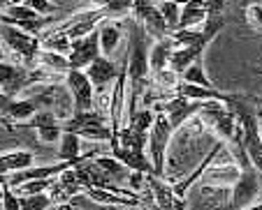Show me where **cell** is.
I'll use <instances>...</instances> for the list:
<instances>
[{"mask_svg": "<svg viewBox=\"0 0 262 210\" xmlns=\"http://www.w3.org/2000/svg\"><path fill=\"white\" fill-rule=\"evenodd\" d=\"M154 116L156 113L151 109H139L133 116V120L123 129H119V139H116V148H112V157L119 160L123 166H128L130 171L154 173V166L144 155L146 134L151 122H154Z\"/></svg>", "mask_w": 262, "mask_h": 210, "instance_id": "6da1fadb", "label": "cell"}, {"mask_svg": "<svg viewBox=\"0 0 262 210\" xmlns=\"http://www.w3.org/2000/svg\"><path fill=\"white\" fill-rule=\"evenodd\" d=\"M234 113L242 127V143L253 166L262 169V139H260V97L234 95L230 104H225Z\"/></svg>", "mask_w": 262, "mask_h": 210, "instance_id": "7a4b0ae2", "label": "cell"}, {"mask_svg": "<svg viewBox=\"0 0 262 210\" xmlns=\"http://www.w3.org/2000/svg\"><path fill=\"white\" fill-rule=\"evenodd\" d=\"M63 74L45 72V69H30L24 65H14L7 60H0V95L7 99H14L30 86H40V83H54L63 81Z\"/></svg>", "mask_w": 262, "mask_h": 210, "instance_id": "3957f363", "label": "cell"}, {"mask_svg": "<svg viewBox=\"0 0 262 210\" xmlns=\"http://www.w3.org/2000/svg\"><path fill=\"white\" fill-rule=\"evenodd\" d=\"M195 116H200L204 125H207L211 132H216L218 141L225 143V148L244 146L242 143V127H239L234 113L230 111L225 104H221V102H202Z\"/></svg>", "mask_w": 262, "mask_h": 210, "instance_id": "277c9868", "label": "cell"}, {"mask_svg": "<svg viewBox=\"0 0 262 210\" xmlns=\"http://www.w3.org/2000/svg\"><path fill=\"white\" fill-rule=\"evenodd\" d=\"M0 42L5 44V54L10 51V56H7L10 63L35 69L33 63L37 51H40V37L37 35H28L10 23H0Z\"/></svg>", "mask_w": 262, "mask_h": 210, "instance_id": "5b68a950", "label": "cell"}, {"mask_svg": "<svg viewBox=\"0 0 262 210\" xmlns=\"http://www.w3.org/2000/svg\"><path fill=\"white\" fill-rule=\"evenodd\" d=\"M60 129L70 134H77L79 139H89V141H109V137H112L109 118L104 113H100L98 109L72 113L70 118L60 120Z\"/></svg>", "mask_w": 262, "mask_h": 210, "instance_id": "8992f818", "label": "cell"}, {"mask_svg": "<svg viewBox=\"0 0 262 210\" xmlns=\"http://www.w3.org/2000/svg\"><path fill=\"white\" fill-rule=\"evenodd\" d=\"M174 132H177V127H174V122L169 120L167 113H156L146 134V143L148 150H151L148 162L154 166V176H163L165 173V150H167V143Z\"/></svg>", "mask_w": 262, "mask_h": 210, "instance_id": "52a82bcc", "label": "cell"}, {"mask_svg": "<svg viewBox=\"0 0 262 210\" xmlns=\"http://www.w3.org/2000/svg\"><path fill=\"white\" fill-rule=\"evenodd\" d=\"M102 21H109L107 12L100 10V7H89V10H81V12H77V14H72L68 21H63V23H51L45 33L63 35V37H68L70 42H72V39L86 37V35H89L91 30L98 28Z\"/></svg>", "mask_w": 262, "mask_h": 210, "instance_id": "ba28073f", "label": "cell"}, {"mask_svg": "<svg viewBox=\"0 0 262 210\" xmlns=\"http://www.w3.org/2000/svg\"><path fill=\"white\" fill-rule=\"evenodd\" d=\"M257 201H260V169L255 166L239 169V176L232 182V192L228 199V210H244Z\"/></svg>", "mask_w": 262, "mask_h": 210, "instance_id": "9c48e42d", "label": "cell"}, {"mask_svg": "<svg viewBox=\"0 0 262 210\" xmlns=\"http://www.w3.org/2000/svg\"><path fill=\"white\" fill-rule=\"evenodd\" d=\"M130 12H133V21L142 25L146 37H154L156 42L169 37V28H167V23H165V19L160 16L154 0H133Z\"/></svg>", "mask_w": 262, "mask_h": 210, "instance_id": "30bf717a", "label": "cell"}, {"mask_svg": "<svg viewBox=\"0 0 262 210\" xmlns=\"http://www.w3.org/2000/svg\"><path fill=\"white\" fill-rule=\"evenodd\" d=\"M65 88H68L70 97H72V113L81 111H93L95 109V90L91 86L89 76L84 69H70L63 78Z\"/></svg>", "mask_w": 262, "mask_h": 210, "instance_id": "8fae6325", "label": "cell"}, {"mask_svg": "<svg viewBox=\"0 0 262 210\" xmlns=\"http://www.w3.org/2000/svg\"><path fill=\"white\" fill-rule=\"evenodd\" d=\"M119 72H121V65H116L114 60H109L107 56H98V58L84 69V74L89 76L91 86H93V90H95V97L109 95V88L114 86Z\"/></svg>", "mask_w": 262, "mask_h": 210, "instance_id": "7c38bea8", "label": "cell"}, {"mask_svg": "<svg viewBox=\"0 0 262 210\" xmlns=\"http://www.w3.org/2000/svg\"><path fill=\"white\" fill-rule=\"evenodd\" d=\"M144 182H146L154 210H186V199L174 194V190L165 180H160V176L144 173Z\"/></svg>", "mask_w": 262, "mask_h": 210, "instance_id": "4fadbf2b", "label": "cell"}, {"mask_svg": "<svg viewBox=\"0 0 262 210\" xmlns=\"http://www.w3.org/2000/svg\"><path fill=\"white\" fill-rule=\"evenodd\" d=\"M98 56H102L100 54V42H98V28L91 30L86 37L70 42V54H68L70 69H86Z\"/></svg>", "mask_w": 262, "mask_h": 210, "instance_id": "5bb4252c", "label": "cell"}, {"mask_svg": "<svg viewBox=\"0 0 262 210\" xmlns=\"http://www.w3.org/2000/svg\"><path fill=\"white\" fill-rule=\"evenodd\" d=\"M35 111H40L37 104L33 102V97H26V99H7L3 107H0V120L3 122H28L30 118L35 116Z\"/></svg>", "mask_w": 262, "mask_h": 210, "instance_id": "9a60e30c", "label": "cell"}, {"mask_svg": "<svg viewBox=\"0 0 262 210\" xmlns=\"http://www.w3.org/2000/svg\"><path fill=\"white\" fill-rule=\"evenodd\" d=\"M121 39H123V19L121 21H102L98 28V42H100V54L109 56L119 49Z\"/></svg>", "mask_w": 262, "mask_h": 210, "instance_id": "2e32d148", "label": "cell"}, {"mask_svg": "<svg viewBox=\"0 0 262 210\" xmlns=\"http://www.w3.org/2000/svg\"><path fill=\"white\" fill-rule=\"evenodd\" d=\"M223 150H225V143H223V141H216V143H213V148H211V150H209V155L204 157V162H202V164H200L198 169H195V171L190 173L188 178H186V180L177 182V185L172 187V190H174V194H177V196H181V199H183V196H186V192H188L190 187H193L195 182L200 180V176H202V171H204V169H207L209 164H213V162H216V157L221 155Z\"/></svg>", "mask_w": 262, "mask_h": 210, "instance_id": "e0dca14e", "label": "cell"}, {"mask_svg": "<svg viewBox=\"0 0 262 210\" xmlns=\"http://www.w3.org/2000/svg\"><path fill=\"white\" fill-rule=\"evenodd\" d=\"M33 67L35 69H45V72H54V74H63V76L70 72L68 56L56 54V51H45V49L37 51Z\"/></svg>", "mask_w": 262, "mask_h": 210, "instance_id": "ac0fdd59", "label": "cell"}, {"mask_svg": "<svg viewBox=\"0 0 262 210\" xmlns=\"http://www.w3.org/2000/svg\"><path fill=\"white\" fill-rule=\"evenodd\" d=\"M35 162V155L30 150H12V152H5V155H0V173H10L14 171H24L28 166H33Z\"/></svg>", "mask_w": 262, "mask_h": 210, "instance_id": "d6986e66", "label": "cell"}, {"mask_svg": "<svg viewBox=\"0 0 262 210\" xmlns=\"http://www.w3.org/2000/svg\"><path fill=\"white\" fill-rule=\"evenodd\" d=\"M93 164L98 166L102 173H107V176L112 178V182H116V185H123L130 176L128 166H123L119 160H114V157H109V155H95Z\"/></svg>", "mask_w": 262, "mask_h": 210, "instance_id": "ffe728a7", "label": "cell"}, {"mask_svg": "<svg viewBox=\"0 0 262 210\" xmlns=\"http://www.w3.org/2000/svg\"><path fill=\"white\" fill-rule=\"evenodd\" d=\"M174 51V44L172 39L165 37V39H158L154 44V49L148 51V72L156 74V72H163L167 69V63H169V56Z\"/></svg>", "mask_w": 262, "mask_h": 210, "instance_id": "44dd1931", "label": "cell"}, {"mask_svg": "<svg viewBox=\"0 0 262 210\" xmlns=\"http://www.w3.org/2000/svg\"><path fill=\"white\" fill-rule=\"evenodd\" d=\"M207 10L198 3H186L181 5V12H179V21H177V30H190V28H198L207 21Z\"/></svg>", "mask_w": 262, "mask_h": 210, "instance_id": "7402d4cb", "label": "cell"}, {"mask_svg": "<svg viewBox=\"0 0 262 210\" xmlns=\"http://www.w3.org/2000/svg\"><path fill=\"white\" fill-rule=\"evenodd\" d=\"M91 7H100L109 14V21H121L133 7V0H86Z\"/></svg>", "mask_w": 262, "mask_h": 210, "instance_id": "603a6c76", "label": "cell"}, {"mask_svg": "<svg viewBox=\"0 0 262 210\" xmlns=\"http://www.w3.org/2000/svg\"><path fill=\"white\" fill-rule=\"evenodd\" d=\"M179 78L186 83H193V86H202V88H213V83L207 78V74H204V67H202V60H195L193 65H188V67L183 69L181 74H179Z\"/></svg>", "mask_w": 262, "mask_h": 210, "instance_id": "cb8c5ba5", "label": "cell"}, {"mask_svg": "<svg viewBox=\"0 0 262 210\" xmlns=\"http://www.w3.org/2000/svg\"><path fill=\"white\" fill-rule=\"evenodd\" d=\"M60 148H58V157L60 160H74L79 157V150H81V139L77 134H70V132H63L58 139Z\"/></svg>", "mask_w": 262, "mask_h": 210, "instance_id": "d4e9b609", "label": "cell"}, {"mask_svg": "<svg viewBox=\"0 0 262 210\" xmlns=\"http://www.w3.org/2000/svg\"><path fill=\"white\" fill-rule=\"evenodd\" d=\"M54 185V178H47V180H26L21 185L12 187L16 196H33V194H42V192H49Z\"/></svg>", "mask_w": 262, "mask_h": 210, "instance_id": "484cf974", "label": "cell"}, {"mask_svg": "<svg viewBox=\"0 0 262 210\" xmlns=\"http://www.w3.org/2000/svg\"><path fill=\"white\" fill-rule=\"evenodd\" d=\"M16 201H19L21 210H49L51 205H54V201H51V196L47 194V192L33 194V196H16Z\"/></svg>", "mask_w": 262, "mask_h": 210, "instance_id": "4316f807", "label": "cell"}, {"mask_svg": "<svg viewBox=\"0 0 262 210\" xmlns=\"http://www.w3.org/2000/svg\"><path fill=\"white\" fill-rule=\"evenodd\" d=\"M156 7H158L160 16H163L165 23H167L169 33H172V30H177V21H179V12H181V7H179L177 3H172V0H160Z\"/></svg>", "mask_w": 262, "mask_h": 210, "instance_id": "83f0119b", "label": "cell"}, {"mask_svg": "<svg viewBox=\"0 0 262 210\" xmlns=\"http://www.w3.org/2000/svg\"><path fill=\"white\" fill-rule=\"evenodd\" d=\"M35 132H37L42 143H54L60 139L63 129H60V120H58V122H51V125H42V127H37Z\"/></svg>", "mask_w": 262, "mask_h": 210, "instance_id": "f1b7e54d", "label": "cell"}, {"mask_svg": "<svg viewBox=\"0 0 262 210\" xmlns=\"http://www.w3.org/2000/svg\"><path fill=\"white\" fill-rule=\"evenodd\" d=\"M21 5H26V7H30L33 12H37L40 16H47L49 12H56L58 7L51 3V0H24Z\"/></svg>", "mask_w": 262, "mask_h": 210, "instance_id": "f546056e", "label": "cell"}, {"mask_svg": "<svg viewBox=\"0 0 262 210\" xmlns=\"http://www.w3.org/2000/svg\"><path fill=\"white\" fill-rule=\"evenodd\" d=\"M244 16H246L248 25H251L255 33H260L262 28V19H260V5H251V7H244Z\"/></svg>", "mask_w": 262, "mask_h": 210, "instance_id": "4dcf8cb0", "label": "cell"}, {"mask_svg": "<svg viewBox=\"0 0 262 210\" xmlns=\"http://www.w3.org/2000/svg\"><path fill=\"white\" fill-rule=\"evenodd\" d=\"M0 203H3V210H21L14 192H12L7 185H3V201H0Z\"/></svg>", "mask_w": 262, "mask_h": 210, "instance_id": "1f68e13d", "label": "cell"}, {"mask_svg": "<svg viewBox=\"0 0 262 210\" xmlns=\"http://www.w3.org/2000/svg\"><path fill=\"white\" fill-rule=\"evenodd\" d=\"M239 5L244 10V7H251V5H260V0H239Z\"/></svg>", "mask_w": 262, "mask_h": 210, "instance_id": "d6a6232c", "label": "cell"}, {"mask_svg": "<svg viewBox=\"0 0 262 210\" xmlns=\"http://www.w3.org/2000/svg\"><path fill=\"white\" fill-rule=\"evenodd\" d=\"M10 5H12L10 0H0V14H3V12H5L7 7H10Z\"/></svg>", "mask_w": 262, "mask_h": 210, "instance_id": "836d02e7", "label": "cell"}, {"mask_svg": "<svg viewBox=\"0 0 262 210\" xmlns=\"http://www.w3.org/2000/svg\"><path fill=\"white\" fill-rule=\"evenodd\" d=\"M7 180H10V176H5V173H0V185H7Z\"/></svg>", "mask_w": 262, "mask_h": 210, "instance_id": "e575fe53", "label": "cell"}, {"mask_svg": "<svg viewBox=\"0 0 262 210\" xmlns=\"http://www.w3.org/2000/svg\"><path fill=\"white\" fill-rule=\"evenodd\" d=\"M0 60H7V54H5V49H3V46H0ZM7 63H10V60H7Z\"/></svg>", "mask_w": 262, "mask_h": 210, "instance_id": "d590c367", "label": "cell"}, {"mask_svg": "<svg viewBox=\"0 0 262 210\" xmlns=\"http://www.w3.org/2000/svg\"><path fill=\"white\" fill-rule=\"evenodd\" d=\"M12 5H21V3H24V0H10Z\"/></svg>", "mask_w": 262, "mask_h": 210, "instance_id": "8d00e7d4", "label": "cell"}, {"mask_svg": "<svg viewBox=\"0 0 262 210\" xmlns=\"http://www.w3.org/2000/svg\"><path fill=\"white\" fill-rule=\"evenodd\" d=\"M0 201H3V185H0Z\"/></svg>", "mask_w": 262, "mask_h": 210, "instance_id": "74e56055", "label": "cell"}, {"mask_svg": "<svg viewBox=\"0 0 262 210\" xmlns=\"http://www.w3.org/2000/svg\"><path fill=\"white\" fill-rule=\"evenodd\" d=\"M139 210H146V208H139Z\"/></svg>", "mask_w": 262, "mask_h": 210, "instance_id": "f35d334b", "label": "cell"}]
</instances>
